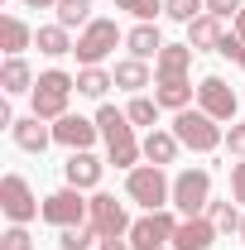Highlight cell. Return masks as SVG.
<instances>
[{
	"label": "cell",
	"instance_id": "obj_20",
	"mask_svg": "<svg viewBox=\"0 0 245 250\" xmlns=\"http://www.w3.org/2000/svg\"><path fill=\"white\" fill-rule=\"evenodd\" d=\"M34 67L24 58H5V67H0V87H5V96H24V92H34Z\"/></svg>",
	"mask_w": 245,
	"mask_h": 250
},
{
	"label": "cell",
	"instance_id": "obj_23",
	"mask_svg": "<svg viewBox=\"0 0 245 250\" xmlns=\"http://www.w3.org/2000/svg\"><path fill=\"white\" fill-rule=\"evenodd\" d=\"M111 77H116V87H125V92L140 96L144 87H149V62H144V58H121Z\"/></svg>",
	"mask_w": 245,
	"mask_h": 250
},
{
	"label": "cell",
	"instance_id": "obj_34",
	"mask_svg": "<svg viewBox=\"0 0 245 250\" xmlns=\"http://www.w3.org/2000/svg\"><path fill=\"white\" fill-rule=\"evenodd\" d=\"M241 48H245V39H241V34H236V29H231V34H226V39H221V43H216V53H221V58H231V62L241 58Z\"/></svg>",
	"mask_w": 245,
	"mask_h": 250
},
{
	"label": "cell",
	"instance_id": "obj_19",
	"mask_svg": "<svg viewBox=\"0 0 245 250\" xmlns=\"http://www.w3.org/2000/svg\"><path fill=\"white\" fill-rule=\"evenodd\" d=\"M29 43H34V29L20 15H5V20H0V48H5V58H20Z\"/></svg>",
	"mask_w": 245,
	"mask_h": 250
},
{
	"label": "cell",
	"instance_id": "obj_2",
	"mask_svg": "<svg viewBox=\"0 0 245 250\" xmlns=\"http://www.w3.org/2000/svg\"><path fill=\"white\" fill-rule=\"evenodd\" d=\"M72 92H77V77H67L62 67H48V72H39V82H34V116L39 121H62L67 116V101H72Z\"/></svg>",
	"mask_w": 245,
	"mask_h": 250
},
{
	"label": "cell",
	"instance_id": "obj_30",
	"mask_svg": "<svg viewBox=\"0 0 245 250\" xmlns=\"http://www.w3.org/2000/svg\"><path fill=\"white\" fill-rule=\"evenodd\" d=\"M163 15L178 24H192L197 15H207V0H163Z\"/></svg>",
	"mask_w": 245,
	"mask_h": 250
},
{
	"label": "cell",
	"instance_id": "obj_24",
	"mask_svg": "<svg viewBox=\"0 0 245 250\" xmlns=\"http://www.w3.org/2000/svg\"><path fill=\"white\" fill-rule=\"evenodd\" d=\"M221 39H226V29H221L216 15H197V20L187 24V43H192V48H216Z\"/></svg>",
	"mask_w": 245,
	"mask_h": 250
},
{
	"label": "cell",
	"instance_id": "obj_15",
	"mask_svg": "<svg viewBox=\"0 0 245 250\" xmlns=\"http://www.w3.org/2000/svg\"><path fill=\"white\" fill-rule=\"evenodd\" d=\"M10 135H15V145L24 149V154H43L48 145H53V125H43L39 116H24V121L10 125Z\"/></svg>",
	"mask_w": 245,
	"mask_h": 250
},
{
	"label": "cell",
	"instance_id": "obj_40",
	"mask_svg": "<svg viewBox=\"0 0 245 250\" xmlns=\"http://www.w3.org/2000/svg\"><path fill=\"white\" fill-rule=\"evenodd\" d=\"M236 67H241V72H245V48H241V58H236Z\"/></svg>",
	"mask_w": 245,
	"mask_h": 250
},
{
	"label": "cell",
	"instance_id": "obj_41",
	"mask_svg": "<svg viewBox=\"0 0 245 250\" xmlns=\"http://www.w3.org/2000/svg\"><path fill=\"white\" fill-rule=\"evenodd\" d=\"M241 241H245V221H241Z\"/></svg>",
	"mask_w": 245,
	"mask_h": 250
},
{
	"label": "cell",
	"instance_id": "obj_7",
	"mask_svg": "<svg viewBox=\"0 0 245 250\" xmlns=\"http://www.w3.org/2000/svg\"><path fill=\"white\" fill-rule=\"evenodd\" d=\"M0 212L10 217V226H24V221L43 217V207H39V197H34L29 178H20V173H5V178H0Z\"/></svg>",
	"mask_w": 245,
	"mask_h": 250
},
{
	"label": "cell",
	"instance_id": "obj_10",
	"mask_svg": "<svg viewBox=\"0 0 245 250\" xmlns=\"http://www.w3.org/2000/svg\"><path fill=\"white\" fill-rule=\"evenodd\" d=\"M87 221L101 231V241H106V236H130V226H135L130 212H125V202H116L111 192H92V217Z\"/></svg>",
	"mask_w": 245,
	"mask_h": 250
},
{
	"label": "cell",
	"instance_id": "obj_13",
	"mask_svg": "<svg viewBox=\"0 0 245 250\" xmlns=\"http://www.w3.org/2000/svg\"><path fill=\"white\" fill-rule=\"evenodd\" d=\"M221 236L216 231V221L202 212V217H183L178 221V231H173V250H212V241Z\"/></svg>",
	"mask_w": 245,
	"mask_h": 250
},
{
	"label": "cell",
	"instance_id": "obj_36",
	"mask_svg": "<svg viewBox=\"0 0 245 250\" xmlns=\"http://www.w3.org/2000/svg\"><path fill=\"white\" fill-rule=\"evenodd\" d=\"M231 197H236V202L245 207V159L236 164V168H231Z\"/></svg>",
	"mask_w": 245,
	"mask_h": 250
},
{
	"label": "cell",
	"instance_id": "obj_39",
	"mask_svg": "<svg viewBox=\"0 0 245 250\" xmlns=\"http://www.w3.org/2000/svg\"><path fill=\"white\" fill-rule=\"evenodd\" d=\"M231 29H236V34H241V39H245V10H241V15H236V20H231Z\"/></svg>",
	"mask_w": 245,
	"mask_h": 250
},
{
	"label": "cell",
	"instance_id": "obj_12",
	"mask_svg": "<svg viewBox=\"0 0 245 250\" xmlns=\"http://www.w3.org/2000/svg\"><path fill=\"white\" fill-rule=\"evenodd\" d=\"M96 121H87V116H62V121H53V145H62V149H92L96 145Z\"/></svg>",
	"mask_w": 245,
	"mask_h": 250
},
{
	"label": "cell",
	"instance_id": "obj_31",
	"mask_svg": "<svg viewBox=\"0 0 245 250\" xmlns=\"http://www.w3.org/2000/svg\"><path fill=\"white\" fill-rule=\"evenodd\" d=\"M116 5H121V10H130L140 24H154V15L163 10V0H116Z\"/></svg>",
	"mask_w": 245,
	"mask_h": 250
},
{
	"label": "cell",
	"instance_id": "obj_32",
	"mask_svg": "<svg viewBox=\"0 0 245 250\" xmlns=\"http://www.w3.org/2000/svg\"><path fill=\"white\" fill-rule=\"evenodd\" d=\"M0 250H34V241H29L24 226H10V231L0 236Z\"/></svg>",
	"mask_w": 245,
	"mask_h": 250
},
{
	"label": "cell",
	"instance_id": "obj_16",
	"mask_svg": "<svg viewBox=\"0 0 245 250\" xmlns=\"http://www.w3.org/2000/svg\"><path fill=\"white\" fill-rule=\"evenodd\" d=\"M192 43H163V53L154 58V82L159 77H187V67H192Z\"/></svg>",
	"mask_w": 245,
	"mask_h": 250
},
{
	"label": "cell",
	"instance_id": "obj_28",
	"mask_svg": "<svg viewBox=\"0 0 245 250\" xmlns=\"http://www.w3.org/2000/svg\"><path fill=\"white\" fill-rule=\"evenodd\" d=\"M207 217L216 221V231H241V202H212L207 207Z\"/></svg>",
	"mask_w": 245,
	"mask_h": 250
},
{
	"label": "cell",
	"instance_id": "obj_9",
	"mask_svg": "<svg viewBox=\"0 0 245 250\" xmlns=\"http://www.w3.org/2000/svg\"><path fill=\"white\" fill-rule=\"evenodd\" d=\"M173 231H178V217L163 207V212H144V217L130 226V246L135 250H168L173 246Z\"/></svg>",
	"mask_w": 245,
	"mask_h": 250
},
{
	"label": "cell",
	"instance_id": "obj_11",
	"mask_svg": "<svg viewBox=\"0 0 245 250\" xmlns=\"http://www.w3.org/2000/svg\"><path fill=\"white\" fill-rule=\"evenodd\" d=\"M197 111H207L212 121H236V92L221 82V77H202V87H197Z\"/></svg>",
	"mask_w": 245,
	"mask_h": 250
},
{
	"label": "cell",
	"instance_id": "obj_27",
	"mask_svg": "<svg viewBox=\"0 0 245 250\" xmlns=\"http://www.w3.org/2000/svg\"><path fill=\"white\" fill-rule=\"evenodd\" d=\"M111 87H116V77H111L106 67H82V72H77V92L82 96H106Z\"/></svg>",
	"mask_w": 245,
	"mask_h": 250
},
{
	"label": "cell",
	"instance_id": "obj_25",
	"mask_svg": "<svg viewBox=\"0 0 245 250\" xmlns=\"http://www.w3.org/2000/svg\"><path fill=\"white\" fill-rule=\"evenodd\" d=\"M96 15H92V0H58V24L62 29H87Z\"/></svg>",
	"mask_w": 245,
	"mask_h": 250
},
{
	"label": "cell",
	"instance_id": "obj_5",
	"mask_svg": "<svg viewBox=\"0 0 245 250\" xmlns=\"http://www.w3.org/2000/svg\"><path fill=\"white\" fill-rule=\"evenodd\" d=\"M116 43H125L121 24H116V20H92L87 29L77 34V48H72V53H77L82 67H101V62L116 53Z\"/></svg>",
	"mask_w": 245,
	"mask_h": 250
},
{
	"label": "cell",
	"instance_id": "obj_6",
	"mask_svg": "<svg viewBox=\"0 0 245 250\" xmlns=\"http://www.w3.org/2000/svg\"><path fill=\"white\" fill-rule=\"evenodd\" d=\"M173 207L183 217H202L212 207V173L207 168H183L173 178Z\"/></svg>",
	"mask_w": 245,
	"mask_h": 250
},
{
	"label": "cell",
	"instance_id": "obj_37",
	"mask_svg": "<svg viewBox=\"0 0 245 250\" xmlns=\"http://www.w3.org/2000/svg\"><path fill=\"white\" fill-rule=\"evenodd\" d=\"M96 250H135V246H130V236H106Z\"/></svg>",
	"mask_w": 245,
	"mask_h": 250
},
{
	"label": "cell",
	"instance_id": "obj_26",
	"mask_svg": "<svg viewBox=\"0 0 245 250\" xmlns=\"http://www.w3.org/2000/svg\"><path fill=\"white\" fill-rule=\"evenodd\" d=\"M58 246H62V250H96V246H101V231H96L92 221H82V226H67V231L58 236Z\"/></svg>",
	"mask_w": 245,
	"mask_h": 250
},
{
	"label": "cell",
	"instance_id": "obj_4",
	"mask_svg": "<svg viewBox=\"0 0 245 250\" xmlns=\"http://www.w3.org/2000/svg\"><path fill=\"white\" fill-rule=\"evenodd\" d=\"M173 135H178V145L183 149H197V154H212V149H221L226 145V130H221V121H212L207 111H173Z\"/></svg>",
	"mask_w": 245,
	"mask_h": 250
},
{
	"label": "cell",
	"instance_id": "obj_3",
	"mask_svg": "<svg viewBox=\"0 0 245 250\" xmlns=\"http://www.w3.org/2000/svg\"><path fill=\"white\" fill-rule=\"evenodd\" d=\"M125 197L140 202L144 212H163L173 202V183H168V173L159 164H140V168L125 173Z\"/></svg>",
	"mask_w": 245,
	"mask_h": 250
},
{
	"label": "cell",
	"instance_id": "obj_18",
	"mask_svg": "<svg viewBox=\"0 0 245 250\" xmlns=\"http://www.w3.org/2000/svg\"><path fill=\"white\" fill-rule=\"evenodd\" d=\"M34 43H39V53H48V58H62V53L77 48L72 29H62L58 20H53V24H39V29H34Z\"/></svg>",
	"mask_w": 245,
	"mask_h": 250
},
{
	"label": "cell",
	"instance_id": "obj_29",
	"mask_svg": "<svg viewBox=\"0 0 245 250\" xmlns=\"http://www.w3.org/2000/svg\"><path fill=\"white\" fill-rule=\"evenodd\" d=\"M159 111H163V106H159L154 96H135V101L125 106V116H130V125H149V130H154V121H159Z\"/></svg>",
	"mask_w": 245,
	"mask_h": 250
},
{
	"label": "cell",
	"instance_id": "obj_22",
	"mask_svg": "<svg viewBox=\"0 0 245 250\" xmlns=\"http://www.w3.org/2000/svg\"><path fill=\"white\" fill-rule=\"evenodd\" d=\"M140 145H144V159H149V164H159V168H163V164H173V159H178V149H183L173 130H149Z\"/></svg>",
	"mask_w": 245,
	"mask_h": 250
},
{
	"label": "cell",
	"instance_id": "obj_1",
	"mask_svg": "<svg viewBox=\"0 0 245 250\" xmlns=\"http://www.w3.org/2000/svg\"><path fill=\"white\" fill-rule=\"evenodd\" d=\"M96 130H101V140H106V154H111V164L116 168H140V154H144V145L135 140V125H130V116L125 111H116V106H101L96 111Z\"/></svg>",
	"mask_w": 245,
	"mask_h": 250
},
{
	"label": "cell",
	"instance_id": "obj_33",
	"mask_svg": "<svg viewBox=\"0 0 245 250\" xmlns=\"http://www.w3.org/2000/svg\"><path fill=\"white\" fill-rule=\"evenodd\" d=\"M245 10V0H207V15H216V20H236Z\"/></svg>",
	"mask_w": 245,
	"mask_h": 250
},
{
	"label": "cell",
	"instance_id": "obj_35",
	"mask_svg": "<svg viewBox=\"0 0 245 250\" xmlns=\"http://www.w3.org/2000/svg\"><path fill=\"white\" fill-rule=\"evenodd\" d=\"M226 149H231V154H241V159H245V125H236V121L226 125Z\"/></svg>",
	"mask_w": 245,
	"mask_h": 250
},
{
	"label": "cell",
	"instance_id": "obj_14",
	"mask_svg": "<svg viewBox=\"0 0 245 250\" xmlns=\"http://www.w3.org/2000/svg\"><path fill=\"white\" fill-rule=\"evenodd\" d=\"M101 168H106V164H101L92 149H72L67 164H62V178H67V188H82V192H87V188L101 183Z\"/></svg>",
	"mask_w": 245,
	"mask_h": 250
},
{
	"label": "cell",
	"instance_id": "obj_42",
	"mask_svg": "<svg viewBox=\"0 0 245 250\" xmlns=\"http://www.w3.org/2000/svg\"><path fill=\"white\" fill-rule=\"evenodd\" d=\"M168 250H173V246H168Z\"/></svg>",
	"mask_w": 245,
	"mask_h": 250
},
{
	"label": "cell",
	"instance_id": "obj_21",
	"mask_svg": "<svg viewBox=\"0 0 245 250\" xmlns=\"http://www.w3.org/2000/svg\"><path fill=\"white\" fill-rule=\"evenodd\" d=\"M125 48H130V58H159L163 53V34L154 29V24H135V29L125 34Z\"/></svg>",
	"mask_w": 245,
	"mask_h": 250
},
{
	"label": "cell",
	"instance_id": "obj_17",
	"mask_svg": "<svg viewBox=\"0 0 245 250\" xmlns=\"http://www.w3.org/2000/svg\"><path fill=\"white\" fill-rule=\"evenodd\" d=\"M154 101L163 111H187L192 106V82L187 77H159L154 82Z\"/></svg>",
	"mask_w": 245,
	"mask_h": 250
},
{
	"label": "cell",
	"instance_id": "obj_38",
	"mask_svg": "<svg viewBox=\"0 0 245 250\" xmlns=\"http://www.w3.org/2000/svg\"><path fill=\"white\" fill-rule=\"evenodd\" d=\"M24 5H29V10H48V5L58 10V0H24Z\"/></svg>",
	"mask_w": 245,
	"mask_h": 250
},
{
	"label": "cell",
	"instance_id": "obj_8",
	"mask_svg": "<svg viewBox=\"0 0 245 250\" xmlns=\"http://www.w3.org/2000/svg\"><path fill=\"white\" fill-rule=\"evenodd\" d=\"M92 217V197H82V188H58V192H48L43 197V221L48 226H82V221Z\"/></svg>",
	"mask_w": 245,
	"mask_h": 250
}]
</instances>
